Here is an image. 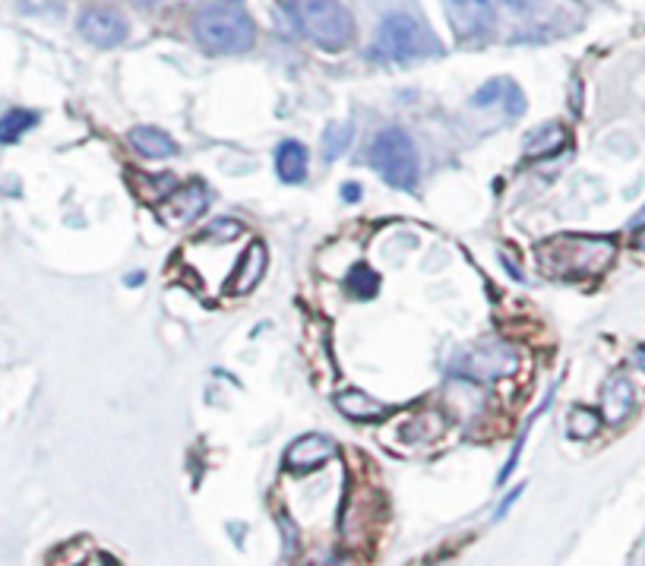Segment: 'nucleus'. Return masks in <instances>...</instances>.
I'll return each mask as SVG.
<instances>
[{"label":"nucleus","mask_w":645,"mask_h":566,"mask_svg":"<svg viewBox=\"0 0 645 566\" xmlns=\"http://www.w3.org/2000/svg\"><path fill=\"white\" fill-rule=\"evenodd\" d=\"M541 254H550V257H545V269L553 276L585 279V276H601L614 260L617 247L611 237L567 235L545 244Z\"/></svg>","instance_id":"nucleus-1"},{"label":"nucleus","mask_w":645,"mask_h":566,"mask_svg":"<svg viewBox=\"0 0 645 566\" xmlns=\"http://www.w3.org/2000/svg\"><path fill=\"white\" fill-rule=\"evenodd\" d=\"M193 35L209 54H244L257 42V29L250 17L228 3L203 7L193 20Z\"/></svg>","instance_id":"nucleus-2"},{"label":"nucleus","mask_w":645,"mask_h":566,"mask_svg":"<svg viewBox=\"0 0 645 566\" xmlns=\"http://www.w3.org/2000/svg\"><path fill=\"white\" fill-rule=\"evenodd\" d=\"M437 51L440 47L430 39V32H424V25L408 13L383 17L377 35L370 42V57L389 61V64H408V61H418V57L437 54Z\"/></svg>","instance_id":"nucleus-3"},{"label":"nucleus","mask_w":645,"mask_h":566,"mask_svg":"<svg viewBox=\"0 0 645 566\" xmlns=\"http://www.w3.org/2000/svg\"><path fill=\"white\" fill-rule=\"evenodd\" d=\"M298 20L313 45L333 54L355 39V20L342 0H298Z\"/></svg>","instance_id":"nucleus-4"},{"label":"nucleus","mask_w":645,"mask_h":566,"mask_svg":"<svg viewBox=\"0 0 645 566\" xmlns=\"http://www.w3.org/2000/svg\"><path fill=\"white\" fill-rule=\"evenodd\" d=\"M370 165L389 188L411 190L418 184V149L406 130L389 127L370 142Z\"/></svg>","instance_id":"nucleus-5"},{"label":"nucleus","mask_w":645,"mask_h":566,"mask_svg":"<svg viewBox=\"0 0 645 566\" xmlns=\"http://www.w3.org/2000/svg\"><path fill=\"white\" fill-rule=\"evenodd\" d=\"M516 364H519V354L503 342H481L455 357V371L472 380L509 377L516 371Z\"/></svg>","instance_id":"nucleus-6"},{"label":"nucleus","mask_w":645,"mask_h":566,"mask_svg":"<svg viewBox=\"0 0 645 566\" xmlns=\"http://www.w3.org/2000/svg\"><path fill=\"white\" fill-rule=\"evenodd\" d=\"M79 35L96 47H118L127 39V20L108 7H89L76 20Z\"/></svg>","instance_id":"nucleus-7"},{"label":"nucleus","mask_w":645,"mask_h":566,"mask_svg":"<svg viewBox=\"0 0 645 566\" xmlns=\"http://www.w3.org/2000/svg\"><path fill=\"white\" fill-rule=\"evenodd\" d=\"M447 17L459 39H475L494 25V3L491 0H447Z\"/></svg>","instance_id":"nucleus-8"},{"label":"nucleus","mask_w":645,"mask_h":566,"mask_svg":"<svg viewBox=\"0 0 645 566\" xmlns=\"http://www.w3.org/2000/svg\"><path fill=\"white\" fill-rule=\"evenodd\" d=\"M333 440L330 437H323V434H308V437H301V440H294L286 452V466L291 472H313V469H320L323 462H330L333 459Z\"/></svg>","instance_id":"nucleus-9"},{"label":"nucleus","mask_w":645,"mask_h":566,"mask_svg":"<svg viewBox=\"0 0 645 566\" xmlns=\"http://www.w3.org/2000/svg\"><path fill=\"white\" fill-rule=\"evenodd\" d=\"M497 102L506 108L509 118H516V115L526 111V95H523V89L513 79H491L487 86H481L479 93L472 95V105H479V108L497 105Z\"/></svg>","instance_id":"nucleus-10"},{"label":"nucleus","mask_w":645,"mask_h":566,"mask_svg":"<svg viewBox=\"0 0 645 566\" xmlns=\"http://www.w3.org/2000/svg\"><path fill=\"white\" fill-rule=\"evenodd\" d=\"M264 273L266 247L260 241H254V244L247 247V254L238 260V266H235V273H232V279H228V291H232V295H247V291H254L257 282L264 279Z\"/></svg>","instance_id":"nucleus-11"},{"label":"nucleus","mask_w":645,"mask_h":566,"mask_svg":"<svg viewBox=\"0 0 645 566\" xmlns=\"http://www.w3.org/2000/svg\"><path fill=\"white\" fill-rule=\"evenodd\" d=\"M165 206L168 222H191V218H196V215L206 210V188L193 181L187 188L171 190Z\"/></svg>","instance_id":"nucleus-12"},{"label":"nucleus","mask_w":645,"mask_h":566,"mask_svg":"<svg viewBox=\"0 0 645 566\" xmlns=\"http://www.w3.org/2000/svg\"><path fill=\"white\" fill-rule=\"evenodd\" d=\"M630 408H633V383L617 374V377H611L604 383V393H601V415H604V421L621 425L623 418L630 415Z\"/></svg>","instance_id":"nucleus-13"},{"label":"nucleus","mask_w":645,"mask_h":566,"mask_svg":"<svg viewBox=\"0 0 645 566\" xmlns=\"http://www.w3.org/2000/svg\"><path fill=\"white\" fill-rule=\"evenodd\" d=\"M276 171L286 184H301L308 178V146L286 140L276 149Z\"/></svg>","instance_id":"nucleus-14"},{"label":"nucleus","mask_w":645,"mask_h":566,"mask_svg":"<svg viewBox=\"0 0 645 566\" xmlns=\"http://www.w3.org/2000/svg\"><path fill=\"white\" fill-rule=\"evenodd\" d=\"M130 146L146 156V159H171L178 156V142L168 137L159 127H133L130 130Z\"/></svg>","instance_id":"nucleus-15"},{"label":"nucleus","mask_w":645,"mask_h":566,"mask_svg":"<svg viewBox=\"0 0 645 566\" xmlns=\"http://www.w3.org/2000/svg\"><path fill=\"white\" fill-rule=\"evenodd\" d=\"M338 412L342 415H348V418H355V421H377L386 415V405L377 399H370L367 393H361V389H348V393H338Z\"/></svg>","instance_id":"nucleus-16"},{"label":"nucleus","mask_w":645,"mask_h":566,"mask_svg":"<svg viewBox=\"0 0 645 566\" xmlns=\"http://www.w3.org/2000/svg\"><path fill=\"white\" fill-rule=\"evenodd\" d=\"M563 130H560V124H550V127H538L531 137L526 140V156L528 159H545L550 152H557L560 146H563Z\"/></svg>","instance_id":"nucleus-17"},{"label":"nucleus","mask_w":645,"mask_h":566,"mask_svg":"<svg viewBox=\"0 0 645 566\" xmlns=\"http://www.w3.org/2000/svg\"><path fill=\"white\" fill-rule=\"evenodd\" d=\"M35 115L32 111H23V108H13L0 118V142H17L23 137L25 130L35 127Z\"/></svg>","instance_id":"nucleus-18"},{"label":"nucleus","mask_w":645,"mask_h":566,"mask_svg":"<svg viewBox=\"0 0 645 566\" xmlns=\"http://www.w3.org/2000/svg\"><path fill=\"white\" fill-rule=\"evenodd\" d=\"M352 137H355V130H352V124H330L326 130H323V156L335 162L348 146H352Z\"/></svg>","instance_id":"nucleus-19"},{"label":"nucleus","mask_w":645,"mask_h":566,"mask_svg":"<svg viewBox=\"0 0 645 566\" xmlns=\"http://www.w3.org/2000/svg\"><path fill=\"white\" fill-rule=\"evenodd\" d=\"M377 288H380V276H377L374 269H367V266H358V269L348 276V291H352L355 298H374Z\"/></svg>","instance_id":"nucleus-20"},{"label":"nucleus","mask_w":645,"mask_h":566,"mask_svg":"<svg viewBox=\"0 0 645 566\" xmlns=\"http://www.w3.org/2000/svg\"><path fill=\"white\" fill-rule=\"evenodd\" d=\"M598 427H601V415L592 412V408H576L573 415H570V434L573 437H595Z\"/></svg>","instance_id":"nucleus-21"},{"label":"nucleus","mask_w":645,"mask_h":566,"mask_svg":"<svg viewBox=\"0 0 645 566\" xmlns=\"http://www.w3.org/2000/svg\"><path fill=\"white\" fill-rule=\"evenodd\" d=\"M240 232H244L240 222H235V218H218V222H213V225L203 232V237H206V241H235V237H240Z\"/></svg>","instance_id":"nucleus-22"},{"label":"nucleus","mask_w":645,"mask_h":566,"mask_svg":"<svg viewBox=\"0 0 645 566\" xmlns=\"http://www.w3.org/2000/svg\"><path fill=\"white\" fill-rule=\"evenodd\" d=\"M503 3H506L509 10H516V13H526V10H531L538 0H503Z\"/></svg>","instance_id":"nucleus-23"},{"label":"nucleus","mask_w":645,"mask_h":566,"mask_svg":"<svg viewBox=\"0 0 645 566\" xmlns=\"http://www.w3.org/2000/svg\"><path fill=\"white\" fill-rule=\"evenodd\" d=\"M516 496H519V491H513V494H509V496H506V500H503V506H501V510H497V516H494V520H501V516H506V510H509V506L516 503Z\"/></svg>","instance_id":"nucleus-24"},{"label":"nucleus","mask_w":645,"mask_h":566,"mask_svg":"<svg viewBox=\"0 0 645 566\" xmlns=\"http://www.w3.org/2000/svg\"><path fill=\"white\" fill-rule=\"evenodd\" d=\"M342 196H345V200H358L361 188L358 184H345V188H342Z\"/></svg>","instance_id":"nucleus-25"},{"label":"nucleus","mask_w":645,"mask_h":566,"mask_svg":"<svg viewBox=\"0 0 645 566\" xmlns=\"http://www.w3.org/2000/svg\"><path fill=\"white\" fill-rule=\"evenodd\" d=\"M636 247H639V250H645V225L639 228V232H636Z\"/></svg>","instance_id":"nucleus-26"},{"label":"nucleus","mask_w":645,"mask_h":566,"mask_svg":"<svg viewBox=\"0 0 645 566\" xmlns=\"http://www.w3.org/2000/svg\"><path fill=\"white\" fill-rule=\"evenodd\" d=\"M316 566H352L348 560H323V564H316Z\"/></svg>","instance_id":"nucleus-27"},{"label":"nucleus","mask_w":645,"mask_h":566,"mask_svg":"<svg viewBox=\"0 0 645 566\" xmlns=\"http://www.w3.org/2000/svg\"><path fill=\"white\" fill-rule=\"evenodd\" d=\"M137 3H143V7H149V3H159V0H137Z\"/></svg>","instance_id":"nucleus-28"},{"label":"nucleus","mask_w":645,"mask_h":566,"mask_svg":"<svg viewBox=\"0 0 645 566\" xmlns=\"http://www.w3.org/2000/svg\"><path fill=\"white\" fill-rule=\"evenodd\" d=\"M222 3H240V0H222Z\"/></svg>","instance_id":"nucleus-29"}]
</instances>
